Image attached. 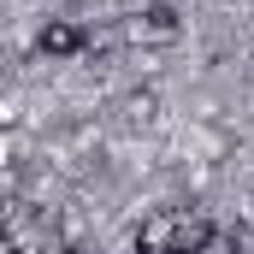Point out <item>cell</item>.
Instances as JSON below:
<instances>
[{
	"label": "cell",
	"mask_w": 254,
	"mask_h": 254,
	"mask_svg": "<svg viewBox=\"0 0 254 254\" xmlns=\"http://www.w3.org/2000/svg\"><path fill=\"white\" fill-rule=\"evenodd\" d=\"M201 249H213V219L201 207L172 213V254H201Z\"/></svg>",
	"instance_id": "obj_1"
},
{
	"label": "cell",
	"mask_w": 254,
	"mask_h": 254,
	"mask_svg": "<svg viewBox=\"0 0 254 254\" xmlns=\"http://www.w3.org/2000/svg\"><path fill=\"white\" fill-rule=\"evenodd\" d=\"M178 36V12L172 6H148L130 18V42H172Z\"/></svg>",
	"instance_id": "obj_2"
},
{
	"label": "cell",
	"mask_w": 254,
	"mask_h": 254,
	"mask_svg": "<svg viewBox=\"0 0 254 254\" xmlns=\"http://www.w3.org/2000/svg\"><path fill=\"white\" fill-rule=\"evenodd\" d=\"M83 42H89V36H83V30H77V24H48V30H42V42H36V48H42V54H54V60H71V54H83Z\"/></svg>",
	"instance_id": "obj_3"
},
{
	"label": "cell",
	"mask_w": 254,
	"mask_h": 254,
	"mask_svg": "<svg viewBox=\"0 0 254 254\" xmlns=\"http://www.w3.org/2000/svg\"><path fill=\"white\" fill-rule=\"evenodd\" d=\"M136 254H172V213L142 219V231H136Z\"/></svg>",
	"instance_id": "obj_4"
},
{
	"label": "cell",
	"mask_w": 254,
	"mask_h": 254,
	"mask_svg": "<svg viewBox=\"0 0 254 254\" xmlns=\"http://www.w3.org/2000/svg\"><path fill=\"white\" fill-rule=\"evenodd\" d=\"M54 254H77V249H54Z\"/></svg>",
	"instance_id": "obj_5"
},
{
	"label": "cell",
	"mask_w": 254,
	"mask_h": 254,
	"mask_svg": "<svg viewBox=\"0 0 254 254\" xmlns=\"http://www.w3.org/2000/svg\"><path fill=\"white\" fill-rule=\"evenodd\" d=\"M18 254H36V249H18Z\"/></svg>",
	"instance_id": "obj_6"
},
{
	"label": "cell",
	"mask_w": 254,
	"mask_h": 254,
	"mask_svg": "<svg viewBox=\"0 0 254 254\" xmlns=\"http://www.w3.org/2000/svg\"><path fill=\"white\" fill-rule=\"evenodd\" d=\"M201 254H219V249H201Z\"/></svg>",
	"instance_id": "obj_7"
}]
</instances>
